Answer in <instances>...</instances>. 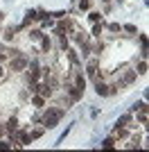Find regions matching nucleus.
I'll list each match as a JSON object with an SVG mask.
<instances>
[{
    "mask_svg": "<svg viewBox=\"0 0 149 152\" xmlns=\"http://www.w3.org/2000/svg\"><path fill=\"white\" fill-rule=\"evenodd\" d=\"M63 116V111H59V109H54V111H48V114H45V118H43V123L48 127H54L56 123H59V118H61Z\"/></svg>",
    "mask_w": 149,
    "mask_h": 152,
    "instance_id": "nucleus-1",
    "label": "nucleus"
},
{
    "mask_svg": "<svg viewBox=\"0 0 149 152\" xmlns=\"http://www.w3.org/2000/svg\"><path fill=\"white\" fill-rule=\"evenodd\" d=\"M25 66H27V59H16V61H12V68L14 70H20V68H25Z\"/></svg>",
    "mask_w": 149,
    "mask_h": 152,
    "instance_id": "nucleus-2",
    "label": "nucleus"
},
{
    "mask_svg": "<svg viewBox=\"0 0 149 152\" xmlns=\"http://www.w3.org/2000/svg\"><path fill=\"white\" fill-rule=\"evenodd\" d=\"M97 93H99V95H108L111 91H108V86H106V84H97Z\"/></svg>",
    "mask_w": 149,
    "mask_h": 152,
    "instance_id": "nucleus-3",
    "label": "nucleus"
},
{
    "mask_svg": "<svg viewBox=\"0 0 149 152\" xmlns=\"http://www.w3.org/2000/svg\"><path fill=\"white\" fill-rule=\"evenodd\" d=\"M0 77H2V70H0Z\"/></svg>",
    "mask_w": 149,
    "mask_h": 152,
    "instance_id": "nucleus-4",
    "label": "nucleus"
}]
</instances>
